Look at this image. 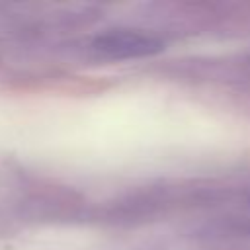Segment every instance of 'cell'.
Masks as SVG:
<instances>
[{
    "label": "cell",
    "instance_id": "6da1fadb",
    "mask_svg": "<svg viewBox=\"0 0 250 250\" xmlns=\"http://www.w3.org/2000/svg\"><path fill=\"white\" fill-rule=\"evenodd\" d=\"M162 41L150 33L139 29H107L98 33L90 49L98 59L104 61H131L152 57L162 51Z\"/></svg>",
    "mask_w": 250,
    "mask_h": 250
}]
</instances>
